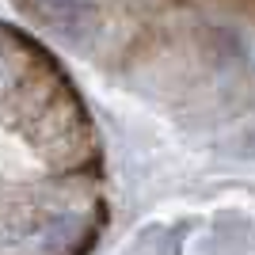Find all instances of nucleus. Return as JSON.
Returning a JSON list of instances; mask_svg holds the SVG:
<instances>
[{"mask_svg":"<svg viewBox=\"0 0 255 255\" xmlns=\"http://www.w3.org/2000/svg\"><path fill=\"white\" fill-rule=\"evenodd\" d=\"M42 4H50V8H65V4H76V0H42Z\"/></svg>","mask_w":255,"mask_h":255,"instance_id":"nucleus-2","label":"nucleus"},{"mask_svg":"<svg viewBox=\"0 0 255 255\" xmlns=\"http://www.w3.org/2000/svg\"><path fill=\"white\" fill-rule=\"evenodd\" d=\"M103 229L107 164L84 99L0 23V255H92Z\"/></svg>","mask_w":255,"mask_h":255,"instance_id":"nucleus-1","label":"nucleus"}]
</instances>
